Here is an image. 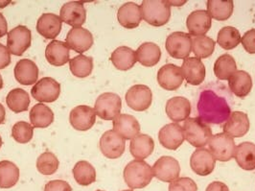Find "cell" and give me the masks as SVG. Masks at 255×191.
I'll list each match as a JSON object with an SVG mask.
<instances>
[{
    "mask_svg": "<svg viewBox=\"0 0 255 191\" xmlns=\"http://www.w3.org/2000/svg\"><path fill=\"white\" fill-rule=\"evenodd\" d=\"M73 176L80 186L88 187L96 181L95 168L87 161H80L73 167Z\"/></svg>",
    "mask_w": 255,
    "mask_h": 191,
    "instance_id": "cell-36",
    "label": "cell"
},
{
    "mask_svg": "<svg viewBox=\"0 0 255 191\" xmlns=\"http://www.w3.org/2000/svg\"><path fill=\"white\" fill-rule=\"evenodd\" d=\"M207 12L216 20H228L233 13L234 4L232 0H209L207 1Z\"/></svg>",
    "mask_w": 255,
    "mask_h": 191,
    "instance_id": "cell-34",
    "label": "cell"
},
{
    "mask_svg": "<svg viewBox=\"0 0 255 191\" xmlns=\"http://www.w3.org/2000/svg\"><path fill=\"white\" fill-rule=\"evenodd\" d=\"M11 3V1H0V8H4L6 6H8Z\"/></svg>",
    "mask_w": 255,
    "mask_h": 191,
    "instance_id": "cell-51",
    "label": "cell"
},
{
    "mask_svg": "<svg viewBox=\"0 0 255 191\" xmlns=\"http://www.w3.org/2000/svg\"><path fill=\"white\" fill-rule=\"evenodd\" d=\"M236 71V62L230 54L220 56L214 64V74L220 80H229Z\"/></svg>",
    "mask_w": 255,
    "mask_h": 191,
    "instance_id": "cell-39",
    "label": "cell"
},
{
    "mask_svg": "<svg viewBox=\"0 0 255 191\" xmlns=\"http://www.w3.org/2000/svg\"><path fill=\"white\" fill-rule=\"evenodd\" d=\"M69 121L71 126L77 131H88L95 124L96 113L90 106H77L70 112Z\"/></svg>",
    "mask_w": 255,
    "mask_h": 191,
    "instance_id": "cell-14",
    "label": "cell"
},
{
    "mask_svg": "<svg viewBox=\"0 0 255 191\" xmlns=\"http://www.w3.org/2000/svg\"><path fill=\"white\" fill-rule=\"evenodd\" d=\"M184 139L196 148H204L212 138V131L200 117L187 118L183 123Z\"/></svg>",
    "mask_w": 255,
    "mask_h": 191,
    "instance_id": "cell-3",
    "label": "cell"
},
{
    "mask_svg": "<svg viewBox=\"0 0 255 191\" xmlns=\"http://www.w3.org/2000/svg\"><path fill=\"white\" fill-rule=\"evenodd\" d=\"M200 118L204 123L221 124L230 117V108L224 97L219 96L213 90L205 89L198 102Z\"/></svg>",
    "mask_w": 255,
    "mask_h": 191,
    "instance_id": "cell-1",
    "label": "cell"
},
{
    "mask_svg": "<svg viewBox=\"0 0 255 191\" xmlns=\"http://www.w3.org/2000/svg\"><path fill=\"white\" fill-rule=\"evenodd\" d=\"M165 110L171 120L175 122L185 121L191 114V104L185 97L176 96L167 101Z\"/></svg>",
    "mask_w": 255,
    "mask_h": 191,
    "instance_id": "cell-26",
    "label": "cell"
},
{
    "mask_svg": "<svg viewBox=\"0 0 255 191\" xmlns=\"http://www.w3.org/2000/svg\"><path fill=\"white\" fill-rule=\"evenodd\" d=\"M205 191H230L228 186L222 182H213L211 183Z\"/></svg>",
    "mask_w": 255,
    "mask_h": 191,
    "instance_id": "cell-48",
    "label": "cell"
},
{
    "mask_svg": "<svg viewBox=\"0 0 255 191\" xmlns=\"http://www.w3.org/2000/svg\"><path fill=\"white\" fill-rule=\"evenodd\" d=\"M66 44L77 53L88 51L93 45V36L83 27L72 28L66 35Z\"/></svg>",
    "mask_w": 255,
    "mask_h": 191,
    "instance_id": "cell-17",
    "label": "cell"
},
{
    "mask_svg": "<svg viewBox=\"0 0 255 191\" xmlns=\"http://www.w3.org/2000/svg\"><path fill=\"white\" fill-rule=\"evenodd\" d=\"M216 160L206 148H198L192 154L190 166L192 170L200 176L211 174L215 168Z\"/></svg>",
    "mask_w": 255,
    "mask_h": 191,
    "instance_id": "cell-15",
    "label": "cell"
},
{
    "mask_svg": "<svg viewBox=\"0 0 255 191\" xmlns=\"http://www.w3.org/2000/svg\"><path fill=\"white\" fill-rule=\"evenodd\" d=\"M241 39L240 32L232 26L223 27L218 33V44L226 50H231L237 47L241 42Z\"/></svg>",
    "mask_w": 255,
    "mask_h": 191,
    "instance_id": "cell-38",
    "label": "cell"
},
{
    "mask_svg": "<svg viewBox=\"0 0 255 191\" xmlns=\"http://www.w3.org/2000/svg\"><path fill=\"white\" fill-rule=\"evenodd\" d=\"M242 169L253 171L255 169V144L253 142H243L236 146L233 157Z\"/></svg>",
    "mask_w": 255,
    "mask_h": 191,
    "instance_id": "cell-28",
    "label": "cell"
},
{
    "mask_svg": "<svg viewBox=\"0 0 255 191\" xmlns=\"http://www.w3.org/2000/svg\"><path fill=\"white\" fill-rule=\"evenodd\" d=\"M117 18L119 23L127 29L138 27L143 19L140 6L134 2L123 4L118 10Z\"/></svg>",
    "mask_w": 255,
    "mask_h": 191,
    "instance_id": "cell-25",
    "label": "cell"
},
{
    "mask_svg": "<svg viewBox=\"0 0 255 191\" xmlns=\"http://www.w3.org/2000/svg\"><path fill=\"white\" fill-rule=\"evenodd\" d=\"M14 78L23 86H31L37 83L38 78V67L37 64L29 59L18 61L13 69Z\"/></svg>",
    "mask_w": 255,
    "mask_h": 191,
    "instance_id": "cell-24",
    "label": "cell"
},
{
    "mask_svg": "<svg viewBox=\"0 0 255 191\" xmlns=\"http://www.w3.org/2000/svg\"><path fill=\"white\" fill-rule=\"evenodd\" d=\"M111 61L118 70L127 71L136 63V54L128 46H120L113 52Z\"/></svg>",
    "mask_w": 255,
    "mask_h": 191,
    "instance_id": "cell-31",
    "label": "cell"
},
{
    "mask_svg": "<svg viewBox=\"0 0 255 191\" xmlns=\"http://www.w3.org/2000/svg\"><path fill=\"white\" fill-rule=\"evenodd\" d=\"M197 184L190 178H179L170 183L169 191H197Z\"/></svg>",
    "mask_w": 255,
    "mask_h": 191,
    "instance_id": "cell-44",
    "label": "cell"
},
{
    "mask_svg": "<svg viewBox=\"0 0 255 191\" xmlns=\"http://www.w3.org/2000/svg\"><path fill=\"white\" fill-rule=\"evenodd\" d=\"M184 140L183 130L178 123L167 124L161 128L158 133V140L160 144L169 150H177Z\"/></svg>",
    "mask_w": 255,
    "mask_h": 191,
    "instance_id": "cell-19",
    "label": "cell"
},
{
    "mask_svg": "<svg viewBox=\"0 0 255 191\" xmlns=\"http://www.w3.org/2000/svg\"><path fill=\"white\" fill-rule=\"evenodd\" d=\"M31 31L26 26H16L8 32L7 48L14 56H22V54L31 46Z\"/></svg>",
    "mask_w": 255,
    "mask_h": 191,
    "instance_id": "cell-9",
    "label": "cell"
},
{
    "mask_svg": "<svg viewBox=\"0 0 255 191\" xmlns=\"http://www.w3.org/2000/svg\"><path fill=\"white\" fill-rule=\"evenodd\" d=\"M126 140L115 133L114 130H109L103 134L100 140V150L108 159H118L124 152Z\"/></svg>",
    "mask_w": 255,
    "mask_h": 191,
    "instance_id": "cell-12",
    "label": "cell"
},
{
    "mask_svg": "<svg viewBox=\"0 0 255 191\" xmlns=\"http://www.w3.org/2000/svg\"><path fill=\"white\" fill-rule=\"evenodd\" d=\"M241 42L246 51L250 54H255V29H252L245 33Z\"/></svg>",
    "mask_w": 255,
    "mask_h": 191,
    "instance_id": "cell-45",
    "label": "cell"
},
{
    "mask_svg": "<svg viewBox=\"0 0 255 191\" xmlns=\"http://www.w3.org/2000/svg\"><path fill=\"white\" fill-rule=\"evenodd\" d=\"M211 23L212 17L205 10L194 11L186 19V25L189 34L194 37L205 36V34L211 28Z\"/></svg>",
    "mask_w": 255,
    "mask_h": 191,
    "instance_id": "cell-20",
    "label": "cell"
},
{
    "mask_svg": "<svg viewBox=\"0 0 255 191\" xmlns=\"http://www.w3.org/2000/svg\"><path fill=\"white\" fill-rule=\"evenodd\" d=\"M216 42L207 36H199L192 38V51L196 58L198 59H206L210 57L214 49Z\"/></svg>",
    "mask_w": 255,
    "mask_h": 191,
    "instance_id": "cell-40",
    "label": "cell"
},
{
    "mask_svg": "<svg viewBox=\"0 0 255 191\" xmlns=\"http://www.w3.org/2000/svg\"><path fill=\"white\" fill-rule=\"evenodd\" d=\"M183 78L192 86H199L205 78V66L203 62L196 57L185 59L180 67Z\"/></svg>",
    "mask_w": 255,
    "mask_h": 191,
    "instance_id": "cell-18",
    "label": "cell"
},
{
    "mask_svg": "<svg viewBox=\"0 0 255 191\" xmlns=\"http://www.w3.org/2000/svg\"><path fill=\"white\" fill-rule=\"evenodd\" d=\"M153 101V93L145 85H135L126 93L127 105L133 111L144 112L148 110Z\"/></svg>",
    "mask_w": 255,
    "mask_h": 191,
    "instance_id": "cell-10",
    "label": "cell"
},
{
    "mask_svg": "<svg viewBox=\"0 0 255 191\" xmlns=\"http://www.w3.org/2000/svg\"><path fill=\"white\" fill-rule=\"evenodd\" d=\"M121 108L120 96L113 92H106L97 98L94 111L103 120H115L120 115Z\"/></svg>",
    "mask_w": 255,
    "mask_h": 191,
    "instance_id": "cell-5",
    "label": "cell"
},
{
    "mask_svg": "<svg viewBox=\"0 0 255 191\" xmlns=\"http://www.w3.org/2000/svg\"><path fill=\"white\" fill-rule=\"evenodd\" d=\"M142 18L150 25H165L171 17V7L167 1L144 0L141 4Z\"/></svg>",
    "mask_w": 255,
    "mask_h": 191,
    "instance_id": "cell-4",
    "label": "cell"
},
{
    "mask_svg": "<svg viewBox=\"0 0 255 191\" xmlns=\"http://www.w3.org/2000/svg\"></svg>",
    "mask_w": 255,
    "mask_h": 191,
    "instance_id": "cell-55",
    "label": "cell"
},
{
    "mask_svg": "<svg viewBox=\"0 0 255 191\" xmlns=\"http://www.w3.org/2000/svg\"><path fill=\"white\" fill-rule=\"evenodd\" d=\"M136 60L144 66H153L160 61L161 50L153 42H144L135 51Z\"/></svg>",
    "mask_w": 255,
    "mask_h": 191,
    "instance_id": "cell-32",
    "label": "cell"
},
{
    "mask_svg": "<svg viewBox=\"0 0 255 191\" xmlns=\"http://www.w3.org/2000/svg\"><path fill=\"white\" fill-rule=\"evenodd\" d=\"M8 34V23L4 15L0 13V38Z\"/></svg>",
    "mask_w": 255,
    "mask_h": 191,
    "instance_id": "cell-49",
    "label": "cell"
},
{
    "mask_svg": "<svg viewBox=\"0 0 255 191\" xmlns=\"http://www.w3.org/2000/svg\"><path fill=\"white\" fill-rule=\"evenodd\" d=\"M31 94L38 102H55L61 94V85L51 77H44L34 85Z\"/></svg>",
    "mask_w": 255,
    "mask_h": 191,
    "instance_id": "cell-7",
    "label": "cell"
},
{
    "mask_svg": "<svg viewBox=\"0 0 255 191\" xmlns=\"http://www.w3.org/2000/svg\"><path fill=\"white\" fill-rule=\"evenodd\" d=\"M154 149L153 140L148 135L139 134L134 139L130 140L129 151L133 158L143 161L151 156Z\"/></svg>",
    "mask_w": 255,
    "mask_h": 191,
    "instance_id": "cell-29",
    "label": "cell"
},
{
    "mask_svg": "<svg viewBox=\"0 0 255 191\" xmlns=\"http://www.w3.org/2000/svg\"><path fill=\"white\" fill-rule=\"evenodd\" d=\"M130 191V190H128V191Z\"/></svg>",
    "mask_w": 255,
    "mask_h": 191,
    "instance_id": "cell-54",
    "label": "cell"
},
{
    "mask_svg": "<svg viewBox=\"0 0 255 191\" xmlns=\"http://www.w3.org/2000/svg\"><path fill=\"white\" fill-rule=\"evenodd\" d=\"M44 191H72V189L65 181L54 180L45 185Z\"/></svg>",
    "mask_w": 255,
    "mask_h": 191,
    "instance_id": "cell-46",
    "label": "cell"
},
{
    "mask_svg": "<svg viewBox=\"0 0 255 191\" xmlns=\"http://www.w3.org/2000/svg\"><path fill=\"white\" fill-rule=\"evenodd\" d=\"M166 50L175 59H187L192 51V38L189 34L174 32L166 39Z\"/></svg>",
    "mask_w": 255,
    "mask_h": 191,
    "instance_id": "cell-8",
    "label": "cell"
},
{
    "mask_svg": "<svg viewBox=\"0 0 255 191\" xmlns=\"http://www.w3.org/2000/svg\"><path fill=\"white\" fill-rule=\"evenodd\" d=\"M114 131L124 140H132L140 133V124L132 115H119L114 120Z\"/></svg>",
    "mask_w": 255,
    "mask_h": 191,
    "instance_id": "cell-21",
    "label": "cell"
},
{
    "mask_svg": "<svg viewBox=\"0 0 255 191\" xmlns=\"http://www.w3.org/2000/svg\"><path fill=\"white\" fill-rule=\"evenodd\" d=\"M19 179L18 167L9 161L0 162V189H11Z\"/></svg>",
    "mask_w": 255,
    "mask_h": 191,
    "instance_id": "cell-37",
    "label": "cell"
},
{
    "mask_svg": "<svg viewBox=\"0 0 255 191\" xmlns=\"http://www.w3.org/2000/svg\"><path fill=\"white\" fill-rule=\"evenodd\" d=\"M229 86L233 94H235L237 97L244 98L252 91L253 79L248 72L239 70L233 73L229 79Z\"/></svg>",
    "mask_w": 255,
    "mask_h": 191,
    "instance_id": "cell-30",
    "label": "cell"
},
{
    "mask_svg": "<svg viewBox=\"0 0 255 191\" xmlns=\"http://www.w3.org/2000/svg\"><path fill=\"white\" fill-rule=\"evenodd\" d=\"M3 88V80H2V76L0 74V89Z\"/></svg>",
    "mask_w": 255,
    "mask_h": 191,
    "instance_id": "cell-52",
    "label": "cell"
},
{
    "mask_svg": "<svg viewBox=\"0 0 255 191\" xmlns=\"http://www.w3.org/2000/svg\"><path fill=\"white\" fill-rule=\"evenodd\" d=\"M59 160L51 152L42 153L38 158L37 168L39 173L43 175H53L59 168Z\"/></svg>",
    "mask_w": 255,
    "mask_h": 191,
    "instance_id": "cell-42",
    "label": "cell"
},
{
    "mask_svg": "<svg viewBox=\"0 0 255 191\" xmlns=\"http://www.w3.org/2000/svg\"><path fill=\"white\" fill-rule=\"evenodd\" d=\"M124 180L131 190H140L147 187L153 177L152 167L147 163L134 160L128 164L124 169Z\"/></svg>",
    "mask_w": 255,
    "mask_h": 191,
    "instance_id": "cell-2",
    "label": "cell"
},
{
    "mask_svg": "<svg viewBox=\"0 0 255 191\" xmlns=\"http://www.w3.org/2000/svg\"><path fill=\"white\" fill-rule=\"evenodd\" d=\"M71 73L78 78L90 76L93 70V59L85 55H78L69 61Z\"/></svg>",
    "mask_w": 255,
    "mask_h": 191,
    "instance_id": "cell-41",
    "label": "cell"
},
{
    "mask_svg": "<svg viewBox=\"0 0 255 191\" xmlns=\"http://www.w3.org/2000/svg\"><path fill=\"white\" fill-rule=\"evenodd\" d=\"M183 75L180 67L173 64H167L159 68L157 72V82L162 89L176 90L183 82Z\"/></svg>",
    "mask_w": 255,
    "mask_h": 191,
    "instance_id": "cell-16",
    "label": "cell"
},
{
    "mask_svg": "<svg viewBox=\"0 0 255 191\" xmlns=\"http://www.w3.org/2000/svg\"><path fill=\"white\" fill-rule=\"evenodd\" d=\"M60 17L66 24L78 28L86 22L87 11L83 2L71 1L63 5L60 11Z\"/></svg>",
    "mask_w": 255,
    "mask_h": 191,
    "instance_id": "cell-13",
    "label": "cell"
},
{
    "mask_svg": "<svg viewBox=\"0 0 255 191\" xmlns=\"http://www.w3.org/2000/svg\"><path fill=\"white\" fill-rule=\"evenodd\" d=\"M30 121L34 128L49 127L54 121V113L49 107L39 103L30 111Z\"/></svg>",
    "mask_w": 255,
    "mask_h": 191,
    "instance_id": "cell-33",
    "label": "cell"
},
{
    "mask_svg": "<svg viewBox=\"0 0 255 191\" xmlns=\"http://www.w3.org/2000/svg\"><path fill=\"white\" fill-rule=\"evenodd\" d=\"M2 139H1V137H0V148H1V146H2Z\"/></svg>",
    "mask_w": 255,
    "mask_h": 191,
    "instance_id": "cell-53",
    "label": "cell"
},
{
    "mask_svg": "<svg viewBox=\"0 0 255 191\" xmlns=\"http://www.w3.org/2000/svg\"><path fill=\"white\" fill-rule=\"evenodd\" d=\"M250 130V119L243 112H233L230 114L224 125V133L231 138H242Z\"/></svg>",
    "mask_w": 255,
    "mask_h": 191,
    "instance_id": "cell-23",
    "label": "cell"
},
{
    "mask_svg": "<svg viewBox=\"0 0 255 191\" xmlns=\"http://www.w3.org/2000/svg\"><path fill=\"white\" fill-rule=\"evenodd\" d=\"M5 116H6V112L5 109L3 107L2 104H0V124H2L5 120Z\"/></svg>",
    "mask_w": 255,
    "mask_h": 191,
    "instance_id": "cell-50",
    "label": "cell"
},
{
    "mask_svg": "<svg viewBox=\"0 0 255 191\" xmlns=\"http://www.w3.org/2000/svg\"><path fill=\"white\" fill-rule=\"evenodd\" d=\"M70 55V48L66 42L60 40H52L46 46L45 58L47 62L55 66H62L67 64Z\"/></svg>",
    "mask_w": 255,
    "mask_h": 191,
    "instance_id": "cell-27",
    "label": "cell"
},
{
    "mask_svg": "<svg viewBox=\"0 0 255 191\" xmlns=\"http://www.w3.org/2000/svg\"><path fill=\"white\" fill-rule=\"evenodd\" d=\"M10 64H11L10 52L6 46L0 43V69L7 67Z\"/></svg>",
    "mask_w": 255,
    "mask_h": 191,
    "instance_id": "cell-47",
    "label": "cell"
},
{
    "mask_svg": "<svg viewBox=\"0 0 255 191\" xmlns=\"http://www.w3.org/2000/svg\"><path fill=\"white\" fill-rule=\"evenodd\" d=\"M63 21L61 17L55 13H43L37 22V31L46 39H55L62 30Z\"/></svg>",
    "mask_w": 255,
    "mask_h": 191,
    "instance_id": "cell-22",
    "label": "cell"
},
{
    "mask_svg": "<svg viewBox=\"0 0 255 191\" xmlns=\"http://www.w3.org/2000/svg\"><path fill=\"white\" fill-rule=\"evenodd\" d=\"M30 102L29 94L22 89H12L6 97V103L9 109L14 114H19L27 111Z\"/></svg>",
    "mask_w": 255,
    "mask_h": 191,
    "instance_id": "cell-35",
    "label": "cell"
},
{
    "mask_svg": "<svg viewBox=\"0 0 255 191\" xmlns=\"http://www.w3.org/2000/svg\"><path fill=\"white\" fill-rule=\"evenodd\" d=\"M34 127L25 121L16 122L12 128V137L18 143H27L33 139Z\"/></svg>",
    "mask_w": 255,
    "mask_h": 191,
    "instance_id": "cell-43",
    "label": "cell"
},
{
    "mask_svg": "<svg viewBox=\"0 0 255 191\" xmlns=\"http://www.w3.org/2000/svg\"><path fill=\"white\" fill-rule=\"evenodd\" d=\"M152 170L155 178L165 183H172L179 178L180 166L176 159L163 156L154 163Z\"/></svg>",
    "mask_w": 255,
    "mask_h": 191,
    "instance_id": "cell-11",
    "label": "cell"
},
{
    "mask_svg": "<svg viewBox=\"0 0 255 191\" xmlns=\"http://www.w3.org/2000/svg\"><path fill=\"white\" fill-rule=\"evenodd\" d=\"M208 145L210 153L219 162H229L234 157L235 142L233 138L225 133L213 136L209 140Z\"/></svg>",
    "mask_w": 255,
    "mask_h": 191,
    "instance_id": "cell-6",
    "label": "cell"
}]
</instances>
